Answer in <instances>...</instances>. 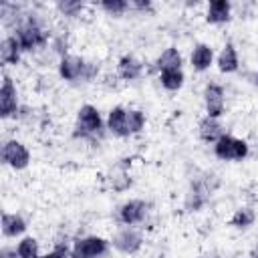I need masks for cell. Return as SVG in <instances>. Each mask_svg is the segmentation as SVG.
<instances>
[{
  "label": "cell",
  "mask_w": 258,
  "mask_h": 258,
  "mask_svg": "<svg viewBox=\"0 0 258 258\" xmlns=\"http://www.w3.org/2000/svg\"><path fill=\"white\" fill-rule=\"evenodd\" d=\"M12 34L16 36L22 52L42 50L52 40V34L48 32V28L44 26V22L40 20V14H34V12H26L24 18H22V22L12 30Z\"/></svg>",
  "instance_id": "1"
},
{
  "label": "cell",
  "mask_w": 258,
  "mask_h": 258,
  "mask_svg": "<svg viewBox=\"0 0 258 258\" xmlns=\"http://www.w3.org/2000/svg\"><path fill=\"white\" fill-rule=\"evenodd\" d=\"M105 121L99 113V109L91 103H85L79 107L77 111V123H75V131L73 135L77 139H85V141H99L105 135Z\"/></svg>",
  "instance_id": "2"
},
{
  "label": "cell",
  "mask_w": 258,
  "mask_h": 258,
  "mask_svg": "<svg viewBox=\"0 0 258 258\" xmlns=\"http://www.w3.org/2000/svg\"><path fill=\"white\" fill-rule=\"evenodd\" d=\"M220 187V177L212 171L202 173L189 183V189L183 198V210L185 212H200L212 198V194Z\"/></svg>",
  "instance_id": "3"
},
{
  "label": "cell",
  "mask_w": 258,
  "mask_h": 258,
  "mask_svg": "<svg viewBox=\"0 0 258 258\" xmlns=\"http://www.w3.org/2000/svg\"><path fill=\"white\" fill-rule=\"evenodd\" d=\"M214 155L222 161H242L250 155V147L244 139L226 133L222 139L214 143Z\"/></svg>",
  "instance_id": "4"
},
{
  "label": "cell",
  "mask_w": 258,
  "mask_h": 258,
  "mask_svg": "<svg viewBox=\"0 0 258 258\" xmlns=\"http://www.w3.org/2000/svg\"><path fill=\"white\" fill-rule=\"evenodd\" d=\"M109 246L111 242L101 236H95V234L81 236L73 242V258H103L107 256Z\"/></svg>",
  "instance_id": "5"
},
{
  "label": "cell",
  "mask_w": 258,
  "mask_h": 258,
  "mask_svg": "<svg viewBox=\"0 0 258 258\" xmlns=\"http://www.w3.org/2000/svg\"><path fill=\"white\" fill-rule=\"evenodd\" d=\"M0 155H2V163L8 165V167H12V169H16V171L26 169L28 163H30V151L18 139H6L2 143Z\"/></svg>",
  "instance_id": "6"
},
{
  "label": "cell",
  "mask_w": 258,
  "mask_h": 258,
  "mask_svg": "<svg viewBox=\"0 0 258 258\" xmlns=\"http://www.w3.org/2000/svg\"><path fill=\"white\" fill-rule=\"evenodd\" d=\"M147 214H149V204L145 200L133 198L117 208V222L123 226H137L147 220Z\"/></svg>",
  "instance_id": "7"
},
{
  "label": "cell",
  "mask_w": 258,
  "mask_h": 258,
  "mask_svg": "<svg viewBox=\"0 0 258 258\" xmlns=\"http://www.w3.org/2000/svg\"><path fill=\"white\" fill-rule=\"evenodd\" d=\"M111 246L121 254H137L143 246V234L135 226H123L115 232Z\"/></svg>",
  "instance_id": "8"
},
{
  "label": "cell",
  "mask_w": 258,
  "mask_h": 258,
  "mask_svg": "<svg viewBox=\"0 0 258 258\" xmlns=\"http://www.w3.org/2000/svg\"><path fill=\"white\" fill-rule=\"evenodd\" d=\"M204 107L206 115L212 119H220L226 111V91L220 83H208L204 87Z\"/></svg>",
  "instance_id": "9"
},
{
  "label": "cell",
  "mask_w": 258,
  "mask_h": 258,
  "mask_svg": "<svg viewBox=\"0 0 258 258\" xmlns=\"http://www.w3.org/2000/svg\"><path fill=\"white\" fill-rule=\"evenodd\" d=\"M18 109H20V103H18L16 85L8 75H4L2 77V87H0V117L4 121L12 119V117H16Z\"/></svg>",
  "instance_id": "10"
},
{
  "label": "cell",
  "mask_w": 258,
  "mask_h": 258,
  "mask_svg": "<svg viewBox=\"0 0 258 258\" xmlns=\"http://www.w3.org/2000/svg\"><path fill=\"white\" fill-rule=\"evenodd\" d=\"M85 64H87V60L83 56L69 52L67 56L58 58V77L67 83H81Z\"/></svg>",
  "instance_id": "11"
},
{
  "label": "cell",
  "mask_w": 258,
  "mask_h": 258,
  "mask_svg": "<svg viewBox=\"0 0 258 258\" xmlns=\"http://www.w3.org/2000/svg\"><path fill=\"white\" fill-rule=\"evenodd\" d=\"M143 73H145V64L135 54H123L117 62V75L123 81H137L143 77Z\"/></svg>",
  "instance_id": "12"
},
{
  "label": "cell",
  "mask_w": 258,
  "mask_h": 258,
  "mask_svg": "<svg viewBox=\"0 0 258 258\" xmlns=\"http://www.w3.org/2000/svg\"><path fill=\"white\" fill-rule=\"evenodd\" d=\"M107 131L115 137H129V127H127V109L123 105H115L107 113Z\"/></svg>",
  "instance_id": "13"
},
{
  "label": "cell",
  "mask_w": 258,
  "mask_h": 258,
  "mask_svg": "<svg viewBox=\"0 0 258 258\" xmlns=\"http://www.w3.org/2000/svg\"><path fill=\"white\" fill-rule=\"evenodd\" d=\"M198 135H200V139L204 141V143H210V145H214L218 139H222L224 135H226V129H224V125L220 123V119H212V117H204V119H200V123H198Z\"/></svg>",
  "instance_id": "14"
},
{
  "label": "cell",
  "mask_w": 258,
  "mask_h": 258,
  "mask_svg": "<svg viewBox=\"0 0 258 258\" xmlns=\"http://www.w3.org/2000/svg\"><path fill=\"white\" fill-rule=\"evenodd\" d=\"M189 62H191V69L198 71V73H204L212 67L214 62V48L206 42H198L194 44L191 48V54H189Z\"/></svg>",
  "instance_id": "15"
},
{
  "label": "cell",
  "mask_w": 258,
  "mask_h": 258,
  "mask_svg": "<svg viewBox=\"0 0 258 258\" xmlns=\"http://www.w3.org/2000/svg\"><path fill=\"white\" fill-rule=\"evenodd\" d=\"M232 18V4L228 0H212L206 8V22L226 24Z\"/></svg>",
  "instance_id": "16"
},
{
  "label": "cell",
  "mask_w": 258,
  "mask_h": 258,
  "mask_svg": "<svg viewBox=\"0 0 258 258\" xmlns=\"http://www.w3.org/2000/svg\"><path fill=\"white\" fill-rule=\"evenodd\" d=\"M218 69H220V73H226V75L236 73L240 69V56L232 42H226L222 46V50L218 54Z\"/></svg>",
  "instance_id": "17"
},
{
  "label": "cell",
  "mask_w": 258,
  "mask_h": 258,
  "mask_svg": "<svg viewBox=\"0 0 258 258\" xmlns=\"http://www.w3.org/2000/svg\"><path fill=\"white\" fill-rule=\"evenodd\" d=\"M26 220L20 214H12V212H4L2 214V236L4 238H16L20 234L26 232Z\"/></svg>",
  "instance_id": "18"
},
{
  "label": "cell",
  "mask_w": 258,
  "mask_h": 258,
  "mask_svg": "<svg viewBox=\"0 0 258 258\" xmlns=\"http://www.w3.org/2000/svg\"><path fill=\"white\" fill-rule=\"evenodd\" d=\"M20 56H22V48L16 40L14 34H8L2 38L0 42V58L4 64H18L20 62Z\"/></svg>",
  "instance_id": "19"
},
{
  "label": "cell",
  "mask_w": 258,
  "mask_h": 258,
  "mask_svg": "<svg viewBox=\"0 0 258 258\" xmlns=\"http://www.w3.org/2000/svg\"><path fill=\"white\" fill-rule=\"evenodd\" d=\"M183 64V56L175 46H167L165 50H161V54L155 58V69L161 71H171V69H181Z\"/></svg>",
  "instance_id": "20"
},
{
  "label": "cell",
  "mask_w": 258,
  "mask_h": 258,
  "mask_svg": "<svg viewBox=\"0 0 258 258\" xmlns=\"http://www.w3.org/2000/svg\"><path fill=\"white\" fill-rule=\"evenodd\" d=\"M159 83H161V87H163L165 91L175 93V91H179V89L183 87V83H185V75H183L181 69L161 71V73H159Z\"/></svg>",
  "instance_id": "21"
},
{
  "label": "cell",
  "mask_w": 258,
  "mask_h": 258,
  "mask_svg": "<svg viewBox=\"0 0 258 258\" xmlns=\"http://www.w3.org/2000/svg\"><path fill=\"white\" fill-rule=\"evenodd\" d=\"M109 185H111V189L113 191H125V189H129L131 187V183H133V179H131V175H129V171H127V167L121 163V165H117L111 173H109Z\"/></svg>",
  "instance_id": "22"
},
{
  "label": "cell",
  "mask_w": 258,
  "mask_h": 258,
  "mask_svg": "<svg viewBox=\"0 0 258 258\" xmlns=\"http://www.w3.org/2000/svg\"><path fill=\"white\" fill-rule=\"evenodd\" d=\"M254 222H256V212L248 206L238 208L230 218V226L236 230H248L250 226H254Z\"/></svg>",
  "instance_id": "23"
},
{
  "label": "cell",
  "mask_w": 258,
  "mask_h": 258,
  "mask_svg": "<svg viewBox=\"0 0 258 258\" xmlns=\"http://www.w3.org/2000/svg\"><path fill=\"white\" fill-rule=\"evenodd\" d=\"M16 252L18 258H38V240L32 236H24L18 244H16Z\"/></svg>",
  "instance_id": "24"
},
{
  "label": "cell",
  "mask_w": 258,
  "mask_h": 258,
  "mask_svg": "<svg viewBox=\"0 0 258 258\" xmlns=\"http://www.w3.org/2000/svg\"><path fill=\"white\" fill-rule=\"evenodd\" d=\"M145 113L141 109H127V127L129 135H137L145 129Z\"/></svg>",
  "instance_id": "25"
},
{
  "label": "cell",
  "mask_w": 258,
  "mask_h": 258,
  "mask_svg": "<svg viewBox=\"0 0 258 258\" xmlns=\"http://www.w3.org/2000/svg\"><path fill=\"white\" fill-rule=\"evenodd\" d=\"M56 10H58L60 16L75 18V16H81V12L85 10V4L79 2V0H58L56 2Z\"/></svg>",
  "instance_id": "26"
},
{
  "label": "cell",
  "mask_w": 258,
  "mask_h": 258,
  "mask_svg": "<svg viewBox=\"0 0 258 258\" xmlns=\"http://www.w3.org/2000/svg\"><path fill=\"white\" fill-rule=\"evenodd\" d=\"M99 8L103 12H107L109 16H121L127 10H131V4L127 0H103V2H99Z\"/></svg>",
  "instance_id": "27"
},
{
  "label": "cell",
  "mask_w": 258,
  "mask_h": 258,
  "mask_svg": "<svg viewBox=\"0 0 258 258\" xmlns=\"http://www.w3.org/2000/svg\"><path fill=\"white\" fill-rule=\"evenodd\" d=\"M69 48H71V40H69V34H67V32H60V34L52 36V40H50V50H52L58 58L67 56V54H69Z\"/></svg>",
  "instance_id": "28"
},
{
  "label": "cell",
  "mask_w": 258,
  "mask_h": 258,
  "mask_svg": "<svg viewBox=\"0 0 258 258\" xmlns=\"http://www.w3.org/2000/svg\"><path fill=\"white\" fill-rule=\"evenodd\" d=\"M97 75H99V64H97V62H93V60H87L81 83H91V81H95V79H97Z\"/></svg>",
  "instance_id": "29"
},
{
  "label": "cell",
  "mask_w": 258,
  "mask_h": 258,
  "mask_svg": "<svg viewBox=\"0 0 258 258\" xmlns=\"http://www.w3.org/2000/svg\"><path fill=\"white\" fill-rule=\"evenodd\" d=\"M129 4H131V8L137 10V12H151V10H153L151 0H133V2H129Z\"/></svg>",
  "instance_id": "30"
},
{
  "label": "cell",
  "mask_w": 258,
  "mask_h": 258,
  "mask_svg": "<svg viewBox=\"0 0 258 258\" xmlns=\"http://www.w3.org/2000/svg\"><path fill=\"white\" fill-rule=\"evenodd\" d=\"M0 258H18V252H16V248L4 246V248L0 250Z\"/></svg>",
  "instance_id": "31"
},
{
  "label": "cell",
  "mask_w": 258,
  "mask_h": 258,
  "mask_svg": "<svg viewBox=\"0 0 258 258\" xmlns=\"http://www.w3.org/2000/svg\"><path fill=\"white\" fill-rule=\"evenodd\" d=\"M200 258H224L220 252H216V250H210V252H204Z\"/></svg>",
  "instance_id": "32"
},
{
  "label": "cell",
  "mask_w": 258,
  "mask_h": 258,
  "mask_svg": "<svg viewBox=\"0 0 258 258\" xmlns=\"http://www.w3.org/2000/svg\"><path fill=\"white\" fill-rule=\"evenodd\" d=\"M248 258H258V248H256V250H252V252H250V256H248Z\"/></svg>",
  "instance_id": "33"
},
{
  "label": "cell",
  "mask_w": 258,
  "mask_h": 258,
  "mask_svg": "<svg viewBox=\"0 0 258 258\" xmlns=\"http://www.w3.org/2000/svg\"><path fill=\"white\" fill-rule=\"evenodd\" d=\"M256 83H258V69H256Z\"/></svg>",
  "instance_id": "34"
},
{
  "label": "cell",
  "mask_w": 258,
  "mask_h": 258,
  "mask_svg": "<svg viewBox=\"0 0 258 258\" xmlns=\"http://www.w3.org/2000/svg\"><path fill=\"white\" fill-rule=\"evenodd\" d=\"M38 258H40V256H38Z\"/></svg>",
  "instance_id": "35"
}]
</instances>
